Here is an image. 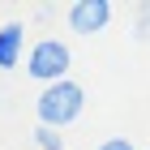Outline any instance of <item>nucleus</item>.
<instances>
[{"label":"nucleus","instance_id":"1","mask_svg":"<svg viewBox=\"0 0 150 150\" xmlns=\"http://www.w3.org/2000/svg\"><path fill=\"white\" fill-rule=\"evenodd\" d=\"M81 107H86V90H81L77 81H56V86H43L35 99V116H39V125L43 129H64L73 125L81 116Z\"/></svg>","mask_w":150,"mask_h":150},{"label":"nucleus","instance_id":"2","mask_svg":"<svg viewBox=\"0 0 150 150\" xmlns=\"http://www.w3.org/2000/svg\"><path fill=\"white\" fill-rule=\"evenodd\" d=\"M69 64H73V52L64 39H39V43H30V52H26V73L35 81H43V86H56V81L69 77Z\"/></svg>","mask_w":150,"mask_h":150},{"label":"nucleus","instance_id":"3","mask_svg":"<svg viewBox=\"0 0 150 150\" xmlns=\"http://www.w3.org/2000/svg\"><path fill=\"white\" fill-rule=\"evenodd\" d=\"M107 22H112V4L107 0H73L69 4V30L81 39L107 30Z\"/></svg>","mask_w":150,"mask_h":150},{"label":"nucleus","instance_id":"4","mask_svg":"<svg viewBox=\"0 0 150 150\" xmlns=\"http://www.w3.org/2000/svg\"><path fill=\"white\" fill-rule=\"evenodd\" d=\"M22 56H26V26L4 22L0 26V69H17Z\"/></svg>","mask_w":150,"mask_h":150},{"label":"nucleus","instance_id":"5","mask_svg":"<svg viewBox=\"0 0 150 150\" xmlns=\"http://www.w3.org/2000/svg\"><path fill=\"white\" fill-rule=\"evenodd\" d=\"M35 142H39V150H64V133H60V129H43L39 125L35 129Z\"/></svg>","mask_w":150,"mask_h":150},{"label":"nucleus","instance_id":"6","mask_svg":"<svg viewBox=\"0 0 150 150\" xmlns=\"http://www.w3.org/2000/svg\"><path fill=\"white\" fill-rule=\"evenodd\" d=\"M137 39L142 43L150 39V4H142V13H137Z\"/></svg>","mask_w":150,"mask_h":150},{"label":"nucleus","instance_id":"7","mask_svg":"<svg viewBox=\"0 0 150 150\" xmlns=\"http://www.w3.org/2000/svg\"><path fill=\"white\" fill-rule=\"evenodd\" d=\"M94 150H137V146H133L129 137H107V142H99Z\"/></svg>","mask_w":150,"mask_h":150},{"label":"nucleus","instance_id":"8","mask_svg":"<svg viewBox=\"0 0 150 150\" xmlns=\"http://www.w3.org/2000/svg\"><path fill=\"white\" fill-rule=\"evenodd\" d=\"M146 150H150V146H146Z\"/></svg>","mask_w":150,"mask_h":150}]
</instances>
